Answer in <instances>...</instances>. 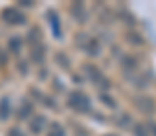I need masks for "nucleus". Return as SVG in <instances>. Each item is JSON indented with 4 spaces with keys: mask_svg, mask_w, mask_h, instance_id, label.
Wrapping results in <instances>:
<instances>
[{
    "mask_svg": "<svg viewBox=\"0 0 156 136\" xmlns=\"http://www.w3.org/2000/svg\"><path fill=\"white\" fill-rule=\"evenodd\" d=\"M47 136H64V129L58 125V124H53L51 127H49V133Z\"/></svg>",
    "mask_w": 156,
    "mask_h": 136,
    "instance_id": "nucleus-5",
    "label": "nucleus"
},
{
    "mask_svg": "<svg viewBox=\"0 0 156 136\" xmlns=\"http://www.w3.org/2000/svg\"><path fill=\"white\" fill-rule=\"evenodd\" d=\"M9 100L7 98H4V100H0V118L2 120H5L7 116H9Z\"/></svg>",
    "mask_w": 156,
    "mask_h": 136,
    "instance_id": "nucleus-4",
    "label": "nucleus"
},
{
    "mask_svg": "<svg viewBox=\"0 0 156 136\" xmlns=\"http://www.w3.org/2000/svg\"><path fill=\"white\" fill-rule=\"evenodd\" d=\"M69 105L76 111H87L89 109V98L83 92H75L69 98Z\"/></svg>",
    "mask_w": 156,
    "mask_h": 136,
    "instance_id": "nucleus-2",
    "label": "nucleus"
},
{
    "mask_svg": "<svg viewBox=\"0 0 156 136\" xmlns=\"http://www.w3.org/2000/svg\"><path fill=\"white\" fill-rule=\"evenodd\" d=\"M44 124H45V120H44L42 116H37V118L29 124V127L33 129V133H35V134H38L40 131H42V127H44Z\"/></svg>",
    "mask_w": 156,
    "mask_h": 136,
    "instance_id": "nucleus-3",
    "label": "nucleus"
},
{
    "mask_svg": "<svg viewBox=\"0 0 156 136\" xmlns=\"http://www.w3.org/2000/svg\"><path fill=\"white\" fill-rule=\"evenodd\" d=\"M2 18H4L7 24H11V26H20V24L26 22L24 13H20V11L15 9V7H7V9H4V11H2Z\"/></svg>",
    "mask_w": 156,
    "mask_h": 136,
    "instance_id": "nucleus-1",
    "label": "nucleus"
},
{
    "mask_svg": "<svg viewBox=\"0 0 156 136\" xmlns=\"http://www.w3.org/2000/svg\"><path fill=\"white\" fill-rule=\"evenodd\" d=\"M9 136H24V134H22L18 129H11V131H9Z\"/></svg>",
    "mask_w": 156,
    "mask_h": 136,
    "instance_id": "nucleus-7",
    "label": "nucleus"
},
{
    "mask_svg": "<svg viewBox=\"0 0 156 136\" xmlns=\"http://www.w3.org/2000/svg\"><path fill=\"white\" fill-rule=\"evenodd\" d=\"M9 47H11V51H20V38H11Z\"/></svg>",
    "mask_w": 156,
    "mask_h": 136,
    "instance_id": "nucleus-6",
    "label": "nucleus"
}]
</instances>
